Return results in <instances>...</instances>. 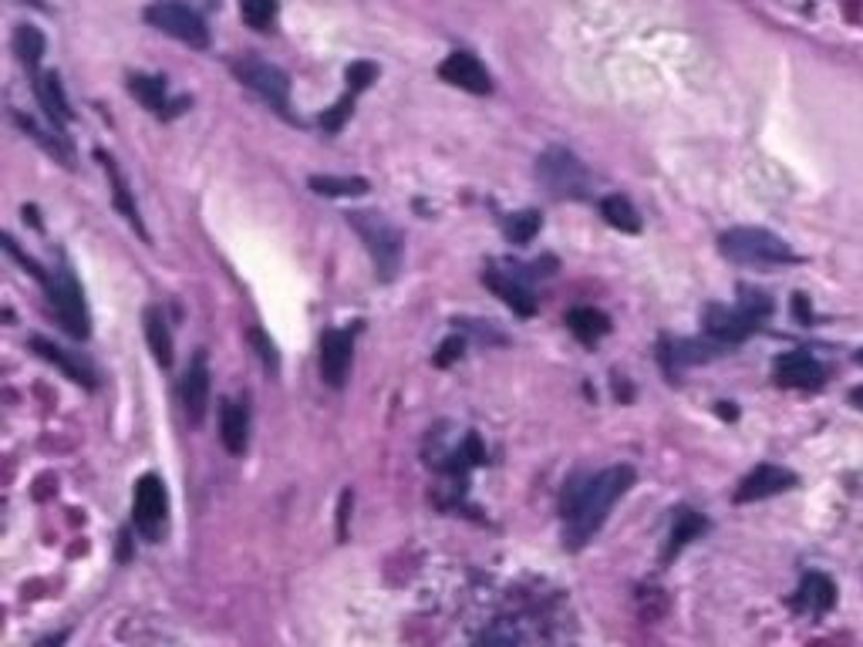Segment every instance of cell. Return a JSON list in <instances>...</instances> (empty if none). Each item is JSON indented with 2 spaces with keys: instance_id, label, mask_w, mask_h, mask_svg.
Here are the masks:
<instances>
[{
  "instance_id": "cell-1",
  "label": "cell",
  "mask_w": 863,
  "mask_h": 647,
  "mask_svg": "<svg viewBox=\"0 0 863 647\" xmlns=\"http://www.w3.org/2000/svg\"><path fill=\"white\" fill-rule=\"evenodd\" d=\"M634 483V469L631 465H611L604 472H597L591 483L580 486V493H574L570 502H564V547L567 550H580L587 543L594 539V533L604 526L611 506L625 496Z\"/></svg>"
},
{
  "instance_id": "cell-2",
  "label": "cell",
  "mask_w": 863,
  "mask_h": 647,
  "mask_svg": "<svg viewBox=\"0 0 863 647\" xmlns=\"http://www.w3.org/2000/svg\"><path fill=\"white\" fill-rule=\"evenodd\" d=\"M718 250H722V257H729L732 263H742V266H782V263L800 260L782 236H776L763 226L725 229L718 236Z\"/></svg>"
},
{
  "instance_id": "cell-3",
  "label": "cell",
  "mask_w": 863,
  "mask_h": 647,
  "mask_svg": "<svg viewBox=\"0 0 863 647\" xmlns=\"http://www.w3.org/2000/svg\"><path fill=\"white\" fill-rule=\"evenodd\" d=\"M769 314H773V300L766 294L742 290L739 308H722V303L705 308V331L712 340H718V345L732 348V345H742L749 334H755L759 324Z\"/></svg>"
},
{
  "instance_id": "cell-4",
  "label": "cell",
  "mask_w": 863,
  "mask_h": 647,
  "mask_svg": "<svg viewBox=\"0 0 863 647\" xmlns=\"http://www.w3.org/2000/svg\"><path fill=\"white\" fill-rule=\"evenodd\" d=\"M348 223L361 236V244L371 253V260L378 266V274H382V281H392L398 270H402V247H405L398 226L389 223L382 213H368V210L348 213Z\"/></svg>"
},
{
  "instance_id": "cell-5",
  "label": "cell",
  "mask_w": 863,
  "mask_h": 647,
  "mask_svg": "<svg viewBox=\"0 0 863 647\" xmlns=\"http://www.w3.org/2000/svg\"><path fill=\"white\" fill-rule=\"evenodd\" d=\"M537 179L546 186L550 196H557V199H583L594 186L587 165L567 149H546L537 159Z\"/></svg>"
},
{
  "instance_id": "cell-6",
  "label": "cell",
  "mask_w": 863,
  "mask_h": 647,
  "mask_svg": "<svg viewBox=\"0 0 863 647\" xmlns=\"http://www.w3.org/2000/svg\"><path fill=\"white\" fill-rule=\"evenodd\" d=\"M233 75L247 88H254L273 112L291 115V78L281 72L278 64L260 61V58H244V61L233 64Z\"/></svg>"
},
{
  "instance_id": "cell-7",
  "label": "cell",
  "mask_w": 863,
  "mask_h": 647,
  "mask_svg": "<svg viewBox=\"0 0 863 647\" xmlns=\"http://www.w3.org/2000/svg\"><path fill=\"white\" fill-rule=\"evenodd\" d=\"M146 21L189 48H199V51L210 48V27L202 24V17L193 8L180 4V0H159V4L146 11Z\"/></svg>"
},
{
  "instance_id": "cell-8",
  "label": "cell",
  "mask_w": 863,
  "mask_h": 647,
  "mask_svg": "<svg viewBox=\"0 0 863 647\" xmlns=\"http://www.w3.org/2000/svg\"><path fill=\"white\" fill-rule=\"evenodd\" d=\"M48 284V300L58 314V321L64 324V331L72 337H88V311H85V297L78 281L72 277V270H54V277L45 281Z\"/></svg>"
},
{
  "instance_id": "cell-9",
  "label": "cell",
  "mask_w": 863,
  "mask_h": 647,
  "mask_svg": "<svg viewBox=\"0 0 863 647\" xmlns=\"http://www.w3.org/2000/svg\"><path fill=\"white\" fill-rule=\"evenodd\" d=\"M135 526H139L149 539H156L165 526V513H169V496L159 475H143L135 483Z\"/></svg>"
},
{
  "instance_id": "cell-10",
  "label": "cell",
  "mask_w": 863,
  "mask_h": 647,
  "mask_svg": "<svg viewBox=\"0 0 863 647\" xmlns=\"http://www.w3.org/2000/svg\"><path fill=\"white\" fill-rule=\"evenodd\" d=\"M792 486H800V475L789 472L782 465H755L745 480L739 483L736 489V502H759V499H769V496H779Z\"/></svg>"
},
{
  "instance_id": "cell-11",
  "label": "cell",
  "mask_w": 863,
  "mask_h": 647,
  "mask_svg": "<svg viewBox=\"0 0 863 647\" xmlns=\"http://www.w3.org/2000/svg\"><path fill=\"white\" fill-rule=\"evenodd\" d=\"M352 354H355V340L348 331H324L321 337V378L331 388H344L352 371Z\"/></svg>"
},
{
  "instance_id": "cell-12",
  "label": "cell",
  "mask_w": 863,
  "mask_h": 647,
  "mask_svg": "<svg viewBox=\"0 0 863 647\" xmlns=\"http://www.w3.org/2000/svg\"><path fill=\"white\" fill-rule=\"evenodd\" d=\"M776 382L782 388L813 391V388H823L826 385V368L813 354H806V351H789V354L776 358Z\"/></svg>"
},
{
  "instance_id": "cell-13",
  "label": "cell",
  "mask_w": 863,
  "mask_h": 647,
  "mask_svg": "<svg viewBox=\"0 0 863 647\" xmlns=\"http://www.w3.org/2000/svg\"><path fill=\"white\" fill-rule=\"evenodd\" d=\"M180 398H183V412H186L189 425H202L206 408H210V368H206V354L202 351L193 358L189 371L183 374Z\"/></svg>"
},
{
  "instance_id": "cell-14",
  "label": "cell",
  "mask_w": 863,
  "mask_h": 647,
  "mask_svg": "<svg viewBox=\"0 0 863 647\" xmlns=\"http://www.w3.org/2000/svg\"><path fill=\"white\" fill-rule=\"evenodd\" d=\"M439 75H442V82L456 85V88H463V91H472V95H490V91H493V78H490V72H486V67H482L472 54H466V51L448 54V58L439 64Z\"/></svg>"
},
{
  "instance_id": "cell-15",
  "label": "cell",
  "mask_w": 863,
  "mask_h": 647,
  "mask_svg": "<svg viewBox=\"0 0 863 647\" xmlns=\"http://www.w3.org/2000/svg\"><path fill=\"white\" fill-rule=\"evenodd\" d=\"M220 435H223L226 452H233V456H244V452H247V441H250V415H247V408H244V405L223 401Z\"/></svg>"
},
{
  "instance_id": "cell-16",
  "label": "cell",
  "mask_w": 863,
  "mask_h": 647,
  "mask_svg": "<svg viewBox=\"0 0 863 647\" xmlns=\"http://www.w3.org/2000/svg\"><path fill=\"white\" fill-rule=\"evenodd\" d=\"M482 284H486L506 303V308H513L520 318H530L537 311L533 294L523 284H516L513 277H503V274H496V270H486V274H482Z\"/></svg>"
},
{
  "instance_id": "cell-17",
  "label": "cell",
  "mask_w": 863,
  "mask_h": 647,
  "mask_svg": "<svg viewBox=\"0 0 863 647\" xmlns=\"http://www.w3.org/2000/svg\"><path fill=\"white\" fill-rule=\"evenodd\" d=\"M834 604H837V587H834L830 576L806 573L803 584H800V594H797V607L810 610V614H826Z\"/></svg>"
},
{
  "instance_id": "cell-18",
  "label": "cell",
  "mask_w": 863,
  "mask_h": 647,
  "mask_svg": "<svg viewBox=\"0 0 863 647\" xmlns=\"http://www.w3.org/2000/svg\"><path fill=\"white\" fill-rule=\"evenodd\" d=\"M98 159H101V165H106V173H109V179H112V199H115V207L122 210V216L128 220V226H135V229H139L143 240H149V233H146V226H143V216H139V207H135V199H132V192H128V183H125V176L119 173L115 159L106 155V152H98Z\"/></svg>"
},
{
  "instance_id": "cell-19",
  "label": "cell",
  "mask_w": 863,
  "mask_h": 647,
  "mask_svg": "<svg viewBox=\"0 0 863 647\" xmlns=\"http://www.w3.org/2000/svg\"><path fill=\"white\" fill-rule=\"evenodd\" d=\"M34 91H38V101H41V109L48 112V119H51V122H58V125H67V122L75 119V112H72V105H67L64 88H61V82H58V75H54V72H48V75H38V82H34Z\"/></svg>"
},
{
  "instance_id": "cell-20",
  "label": "cell",
  "mask_w": 863,
  "mask_h": 647,
  "mask_svg": "<svg viewBox=\"0 0 863 647\" xmlns=\"http://www.w3.org/2000/svg\"><path fill=\"white\" fill-rule=\"evenodd\" d=\"M30 348H34V351H38V354H41V358H45L48 364L61 368V371H64V374H67V378H72L75 385H88V388L95 385V378H91V371H88L85 364H78V361H72V358H67V354H64V351H61L58 345H51V340H45V337H34V340H30Z\"/></svg>"
},
{
  "instance_id": "cell-21",
  "label": "cell",
  "mask_w": 863,
  "mask_h": 647,
  "mask_svg": "<svg viewBox=\"0 0 863 647\" xmlns=\"http://www.w3.org/2000/svg\"><path fill=\"white\" fill-rule=\"evenodd\" d=\"M705 517H699L695 509H678L675 517V526H671V536H668V547H665V560H671L681 547H688L699 533H705Z\"/></svg>"
},
{
  "instance_id": "cell-22",
  "label": "cell",
  "mask_w": 863,
  "mask_h": 647,
  "mask_svg": "<svg viewBox=\"0 0 863 647\" xmlns=\"http://www.w3.org/2000/svg\"><path fill=\"white\" fill-rule=\"evenodd\" d=\"M567 327L583 340V345H594V340H601L611 331V321H607V314H601L594 308H574L567 314Z\"/></svg>"
},
{
  "instance_id": "cell-23",
  "label": "cell",
  "mask_w": 863,
  "mask_h": 647,
  "mask_svg": "<svg viewBox=\"0 0 863 647\" xmlns=\"http://www.w3.org/2000/svg\"><path fill=\"white\" fill-rule=\"evenodd\" d=\"M146 337H149V348H152V358L169 368L172 364V334H169V324L162 318L159 308H149L146 311Z\"/></svg>"
},
{
  "instance_id": "cell-24",
  "label": "cell",
  "mask_w": 863,
  "mask_h": 647,
  "mask_svg": "<svg viewBox=\"0 0 863 647\" xmlns=\"http://www.w3.org/2000/svg\"><path fill=\"white\" fill-rule=\"evenodd\" d=\"M601 216L620 233H638L641 229V216H638V210L631 207L625 196H604L601 199Z\"/></svg>"
},
{
  "instance_id": "cell-25",
  "label": "cell",
  "mask_w": 863,
  "mask_h": 647,
  "mask_svg": "<svg viewBox=\"0 0 863 647\" xmlns=\"http://www.w3.org/2000/svg\"><path fill=\"white\" fill-rule=\"evenodd\" d=\"M128 91L143 101V105L152 112V115H165V82L162 78H152V75H132L128 78Z\"/></svg>"
},
{
  "instance_id": "cell-26",
  "label": "cell",
  "mask_w": 863,
  "mask_h": 647,
  "mask_svg": "<svg viewBox=\"0 0 863 647\" xmlns=\"http://www.w3.org/2000/svg\"><path fill=\"white\" fill-rule=\"evenodd\" d=\"M318 196H368L371 186L361 176H310L307 183Z\"/></svg>"
},
{
  "instance_id": "cell-27",
  "label": "cell",
  "mask_w": 863,
  "mask_h": 647,
  "mask_svg": "<svg viewBox=\"0 0 863 647\" xmlns=\"http://www.w3.org/2000/svg\"><path fill=\"white\" fill-rule=\"evenodd\" d=\"M14 54L27 64V67H38L41 54H45V38L38 27H17L14 30Z\"/></svg>"
},
{
  "instance_id": "cell-28",
  "label": "cell",
  "mask_w": 863,
  "mask_h": 647,
  "mask_svg": "<svg viewBox=\"0 0 863 647\" xmlns=\"http://www.w3.org/2000/svg\"><path fill=\"white\" fill-rule=\"evenodd\" d=\"M239 14L254 30H267L278 17V0H239Z\"/></svg>"
},
{
  "instance_id": "cell-29",
  "label": "cell",
  "mask_w": 863,
  "mask_h": 647,
  "mask_svg": "<svg viewBox=\"0 0 863 647\" xmlns=\"http://www.w3.org/2000/svg\"><path fill=\"white\" fill-rule=\"evenodd\" d=\"M540 233V213L537 210H523V213H516L509 216L506 223V236H509V244H530L533 236Z\"/></svg>"
},
{
  "instance_id": "cell-30",
  "label": "cell",
  "mask_w": 863,
  "mask_h": 647,
  "mask_svg": "<svg viewBox=\"0 0 863 647\" xmlns=\"http://www.w3.org/2000/svg\"><path fill=\"white\" fill-rule=\"evenodd\" d=\"M355 95H358V91L344 95L334 109H328V112L321 115V128H324V132H341V128H344V122H348V115L355 112Z\"/></svg>"
},
{
  "instance_id": "cell-31",
  "label": "cell",
  "mask_w": 863,
  "mask_h": 647,
  "mask_svg": "<svg viewBox=\"0 0 863 647\" xmlns=\"http://www.w3.org/2000/svg\"><path fill=\"white\" fill-rule=\"evenodd\" d=\"M344 78H348L352 91H365L374 78H378V67L371 61H355L348 64V72H344Z\"/></svg>"
},
{
  "instance_id": "cell-32",
  "label": "cell",
  "mask_w": 863,
  "mask_h": 647,
  "mask_svg": "<svg viewBox=\"0 0 863 647\" xmlns=\"http://www.w3.org/2000/svg\"><path fill=\"white\" fill-rule=\"evenodd\" d=\"M250 337H254V345L260 348V358H263V364H267L270 371H278V368H281V358H278V348H273V340H267V334H263V331H254Z\"/></svg>"
},
{
  "instance_id": "cell-33",
  "label": "cell",
  "mask_w": 863,
  "mask_h": 647,
  "mask_svg": "<svg viewBox=\"0 0 863 647\" xmlns=\"http://www.w3.org/2000/svg\"><path fill=\"white\" fill-rule=\"evenodd\" d=\"M463 348H466V340H463V337H448L445 345L439 348V354H435V364H439V368H448L456 358H463Z\"/></svg>"
},
{
  "instance_id": "cell-34",
  "label": "cell",
  "mask_w": 863,
  "mask_h": 647,
  "mask_svg": "<svg viewBox=\"0 0 863 647\" xmlns=\"http://www.w3.org/2000/svg\"><path fill=\"white\" fill-rule=\"evenodd\" d=\"M4 250H8V253H11V257H14V260H17V263L24 266V270H27V274H34V277H38V281H48V277H45V270H41L38 263H34V260H30L27 253H21V250H17V244L11 240V236H4Z\"/></svg>"
},
{
  "instance_id": "cell-35",
  "label": "cell",
  "mask_w": 863,
  "mask_h": 647,
  "mask_svg": "<svg viewBox=\"0 0 863 647\" xmlns=\"http://www.w3.org/2000/svg\"><path fill=\"white\" fill-rule=\"evenodd\" d=\"M352 506H355V496H352V489H344V493H341V506H337V536H341V539H348Z\"/></svg>"
},
{
  "instance_id": "cell-36",
  "label": "cell",
  "mask_w": 863,
  "mask_h": 647,
  "mask_svg": "<svg viewBox=\"0 0 863 647\" xmlns=\"http://www.w3.org/2000/svg\"><path fill=\"white\" fill-rule=\"evenodd\" d=\"M847 398H850V405H856V408H860V412H863V385L850 388V395H847Z\"/></svg>"
},
{
  "instance_id": "cell-37",
  "label": "cell",
  "mask_w": 863,
  "mask_h": 647,
  "mask_svg": "<svg viewBox=\"0 0 863 647\" xmlns=\"http://www.w3.org/2000/svg\"><path fill=\"white\" fill-rule=\"evenodd\" d=\"M856 361H860V364H863V351H856Z\"/></svg>"
}]
</instances>
